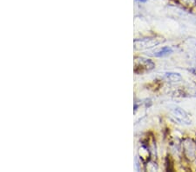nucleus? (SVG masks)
Masks as SVG:
<instances>
[{"label":"nucleus","mask_w":196,"mask_h":172,"mask_svg":"<svg viewBox=\"0 0 196 172\" xmlns=\"http://www.w3.org/2000/svg\"><path fill=\"white\" fill-rule=\"evenodd\" d=\"M184 151L188 158L194 159L195 157L196 143H194L191 139H187L184 142Z\"/></svg>","instance_id":"nucleus-4"},{"label":"nucleus","mask_w":196,"mask_h":172,"mask_svg":"<svg viewBox=\"0 0 196 172\" xmlns=\"http://www.w3.org/2000/svg\"><path fill=\"white\" fill-rule=\"evenodd\" d=\"M154 68V63L150 59L144 58H135L134 62V72L141 74L143 72L151 71Z\"/></svg>","instance_id":"nucleus-1"},{"label":"nucleus","mask_w":196,"mask_h":172,"mask_svg":"<svg viewBox=\"0 0 196 172\" xmlns=\"http://www.w3.org/2000/svg\"><path fill=\"white\" fill-rule=\"evenodd\" d=\"M180 2L184 5H188V6H192L196 4V0H180Z\"/></svg>","instance_id":"nucleus-7"},{"label":"nucleus","mask_w":196,"mask_h":172,"mask_svg":"<svg viewBox=\"0 0 196 172\" xmlns=\"http://www.w3.org/2000/svg\"><path fill=\"white\" fill-rule=\"evenodd\" d=\"M160 43V40L156 38H143V39H138L134 41V48L136 50H145L147 48L157 45Z\"/></svg>","instance_id":"nucleus-2"},{"label":"nucleus","mask_w":196,"mask_h":172,"mask_svg":"<svg viewBox=\"0 0 196 172\" xmlns=\"http://www.w3.org/2000/svg\"><path fill=\"white\" fill-rule=\"evenodd\" d=\"M138 1H140V2H142V3H144V2H146L147 0H138Z\"/></svg>","instance_id":"nucleus-8"},{"label":"nucleus","mask_w":196,"mask_h":172,"mask_svg":"<svg viewBox=\"0 0 196 172\" xmlns=\"http://www.w3.org/2000/svg\"><path fill=\"white\" fill-rule=\"evenodd\" d=\"M173 115L176 118V120H178L179 122L182 123H186V124H190L191 123V120H190L188 114L186 113V111H184L183 109H181L180 108L176 107V108L173 109Z\"/></svg>","instance_id":"nucleus-3"},{"label":"nucleus","mask_w":196,"mask_h":172,"mask_svg":"<svg viewBox=\"0 0 196 172\" xmlns=\"http://www.w3.org/2000/svg\"><path fill=\"white\" fill-rule=\"evenodd\" d=\"M172 52H173V50L171 49L170 47H163L162 49L158 50L157 52L154 54V56L155 57H165V56L171 54Z\"/></svg>","instance_id":"nucleus-5"},{"label":"nucleus","mask_w":196,"mask_h":172,"mask_svg":"<svg viewBox=\"0 0 196 172\" xmlns=\"http://www.w3.org/2000/svg\"><path fill=\"white\" fill-rule=\"evenodd\" d=\"M166 77H168V79L174 82H177L181 79V76L178 73H166Z\"/></svg>","instance_id":"nucleus-6"}]
</instances>
